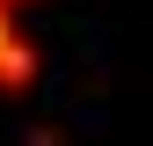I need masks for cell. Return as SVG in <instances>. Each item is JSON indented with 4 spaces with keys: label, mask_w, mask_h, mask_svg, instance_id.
<instances>
[{
    "label": "cell",
    "mask_w": 153,
    "mask_h": 146,
    "mask_svg": "<svg viewBox=\"0 0 153 146\" xmlns=\"http://www.w3.org/2000/svg\"><path fill=\"white\" fill-rule=\"evenodd\" d=\"M7 36H22V22H15V7L0 0V44H7Z\"/></svg>",
    "instance_id": "2"
},
{
    "label": "cell",
    "mask_w": 153,
    "mask_h": 146,
    "mask_svg": "<svg viewBox=\"0 0 153 146\" xmlns=\"http://www.w3.org/2000/svg\"><path fill=\"white\" fill-rule=\"evenodd\" d=\"M7 7H15V15H22V7H36V0H7Z\"/></svg>",
    "instance_id": "3"
},
{
    "label": "cell",
    "mask_w": 153,
    "mask_h": 146,
    "mask_svg": "<svg viewBox=\"0 0 153 146\" xmlns=\"http://www.w3.org/2000/svg\"><path fill=\"white\" fill-rule=\"evenodd\" d=\"M36 73H44V51H36L29 36H7V44H0V95H29Z\"/></svg>",
    "instance_id": "1"
}]
</instances>
